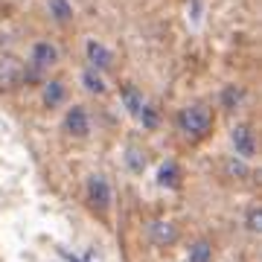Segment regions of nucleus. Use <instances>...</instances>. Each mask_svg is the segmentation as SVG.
<instances>
[{
  "label": "nucleus",
  "instance_id": "13",
  "mask_svg": "<svg viewBox=\"0 0 262 262\" xmlns=\"http://www.w3.org/2000/svg\"><path fill=\"white\" fill-rule=\"evenodd\" d=\"M47 12L56 24H70L73 20V3L70 0H47Z\"/></svg>",
  "mask_w": 262,
  "mask_h": 262
},
{
  "label": "nucleus",
  "instance_id": "1",
  "mask_svg": "<svg viewBox=\"0 0 262 262\" xmlns=\"http://www.w3.org/2000/svg\"><path fill=\"white\" fill-rule=\"evenodd\" d=\"M175 122H178V131L187 137V140L198 143V140H204L207 134L213 131V111H210L207 105H201V102L187 105V108H181L178 111Z\"/></svg>",
  "mask_w": 262,
  "mask_h": 262
},
{
  "label": "nucleus",
  "instance_id": "8",
  "mask_svg": "<svg viewBox=\"0 0 262 262\" xmlns=\"http://www.w3.org/2000/svg\"><path fill=\"white\" fill-rule=\"evenodd\" d=\"M64 99H67V84L64 82L47 79V82L41 84V102H44V108L56 111L58 105H64Z\"/></svg>",
  "mask_w": 262,
  "mask_h": 262
},
{
  "label": "nucleus",
  "instance_id": "4",
  "mask_svg": "<svg viewBox=\"0 0 262 262\" xmlns=\"http://www.w3.org/2000/svg\"><path fill=\"white\" fill-rule=\"evenodd\" d=\"M58 47L53 44V41H35L32 44V50H29V64L38 67L41 73H47V70H53V67L58 64Z\"/></svg>",
  "mask_w": 262,
  "mask_h": 262
},
{
  "label": "nucleus",
  "instance_id": "14",
  "mask_svg": "<svg viewBox=\"0 0 262 262\" xmlns=\"http://www.w3.org/2000/svg\"><path fill=\"white\" fill-rule=\"evenodd\" d=\"M242 99H245V91H242V88H236V84H227L225 91L219 94V102H222V108H225V111H230V114H233L236 108L242 105Z\"/></svg>",
  "mask_w": 262,
  "mask_h": 262
},
{
  "label": "nucleus",
  "instance_id": "5",
  "mask_svg": "<svg viewBox=\"0 0 262 262\" xmlns=\"http://www.w3.org/2000/svg\"><path fill=\"white\" fill-rule=\"evenodd\" d=\"M64 131L70 134V137H76V140H84V137L91 134V114H88V108H82V105L67 108V114H64Z\"/></svg>",
  "mask_w": 262,
  "mask_h": 262
},
{
  "label": "nucleus",
  "instance_id": "11",
  "mask_svg": "<svg viewBox=\"0 0 262 262\" xmlns=\"http://www.w3.org/2000/svg\"><path fill=\"white\" fill-rule=\"evenodd\" d=\"M181 169H178V163L175 160H163L160 163V169H158V184L163 189H181Z\"/></svg>",
  "mask_w": 262,
  "mask_h": 262
},
{
  "label": "nucleus",
  "instance_id": "19",
  "mask_svg": "<svg viewBox=\"0 0 262 262\" xmlns=\"http://www.w3.org/2000/svg\"><path fill=\"white\" fill-rule=\"evenodd\" d=\"M227 172H230V175H239V178H242L245 172H248V166H245L242 160H227Z\"/></svg>",
  "mask_w": 262,
  "mask_h": 262
},
{
  "label": "nucleus",
  "instance_id": "9",
  "mask_svg": "<svg viewBox=\"0 0 262 262\" xmlns=\"http://www.w3.org/2000/svg\"><path fill=\"white\" fill-rule=\"evenodd\" d=\"M20 73H24V64H20L18 58H12V56L0 58V84H3V88L20 84Z\"/></svg>",
  "mask_w": 262,
  "mask_h": 262
},
{
  "label": "nucleus",
  "instance_id": "18",
  "mask_svg": "<svg viewBox=\"0 0 262 262\" xmlns=\"http://www.w3.org/2000/svg\"><path fill=\"white\" fill-rule=\"evenodd\" d=\"M245 227H248V233H253V236H259L262 233V210L256 204L245 213Z\"/></svg>",
  "mask_w": 262,
  "mask_h": 262
},
{
  "label": "nucleus",
  "instance_id": "17",
  "mask_svg": "<svg viewBox=\"0 0 262 262\" xmlns=\"http://www.w3.org/2000/svg\"><path fill=\"white\" fill-rule=\"evenodd\" d=\"M125 163H128V169L134 175L146 172V151L137 149V146H128V149H125Z\"/></svg>",
  "mask_w": 262,
  "mask_h": 262
},
{
  "label": "nucleus",
  "instance_id": "6",
  "mask_svg": "<svg viewBox=\"0 0 262 262\" xmlns=\"http://www.w3.org/2000/svg\"><path fill=\"white\" fill-rule=\"evenodd\" d=\"M230 143H233V149H236L239 158H253V155H256V134H253V128L248 125V122L233 125V131H230Z\"/></svg>",
  "mask_w": 262,
  "mask_h": 262
},
{
  "label": "nucleus",
  "instance_id": "2",
  "mask_svg": "<svg viewBox=\"0 0 262 262\" xmlns=\"http://www.w3.org/2000/svg\"><path fill=\"white\" fill-rule=\"evenodd\" d=\"M84 198H88V207L96 210V213H108L111 210V184L102 178V175H91L84 181Z\"/></svg>",
  "mask_w": 262,
  "mask_h": 262
},
{
  "label": "nucleus",
  "instance_id": "10",
  "mask_svg": "<svg viewBox=\"0 0 262 262\" xmlns=\"http://www.w3.org/2000/svg\"><path fill=\"white\" fill-rule=\"evenodd\" d=\"M120 99H122V105H125V111H128L131 117H137V114H140V108H143V102H146L143 91L137 88V84H131V82H125L120 88Z\"/></svg>",
  "mask_w": 262,
  "mask_h": 262
},
{
  "label": "nucleus",
  "instance_id": "3",
  "mask_svg": "<svg viewBox=\"0 0 262 262\" xmlns=\"http://www.w3.org/2000/svg\"><path fill=\"white\" fill-rule=\"evenodd\" d=\"M146 239L158 248H172V245L181 239V230L175 222H166V219H155L146 225Z\"/></svg>",
  "mask_w": 262,
  "mask_h": 262
},
{
  "label": "nucleus",
  "instance_id": "12",
  "mask_svg": "<svg viewBox=\"0 0 262 262\" xmlns=\"http://www.w3.org/2000/svg\"><path fill=\"white\" fill-rule=\"evenodd\" d=\"M82 88L88 91V94H94V96H102L105 91H108V84H105L102 73H99V70H94V67L82 70Z\"/></svg>",
  "mask_w": 262,
  "mask_h": 262
},
{
  "label": "nucleus",
  "instance_id": "16",
  "mask_svg": "<svg viewBox=\"0 0 262 262\" xmlns=\"http://www.w3.org/2000/svg\"><path fill=\"white\" fill-rule=\"evenodd\" d=\"M187 262H213V245L204 242V239L192 242V248L187 253Z\"/></svg>",
  "mask_w": 262,
  "mask_h": 262
},
{
  "label": "nucleus",
  "instance_id": "15",
  "mask_svg": "<svg viewBox=\"0 0 262 262\" xmlns=\"http://www.w3.org/2000/svg\"><path fill=\"white\" fill-rule=\"evenodd\" d=\"M137 120H140V125H143L146 131L160 128V111L155 108V105H149V102H143L140 114H137Z\"/></svg>",
  "mask_w": 262,
  "mask_h": 262
},
{
  "label": "nucleus",
  "instance_id": "7",
  "mask_svg": "<svg viewBox=\"0 0 262 262\" xmlns=\"http://www.w3.org/2000/svg\"><path fill=\"white\" fill-rule=\"evenodd\" d=\"M84 58H88V67H94L99 73L111 70V64H114V53L105 47L102 41H96V38H91V41L84 44Z\"/></svg>",
  "mask_w": 262,
  "mask_h": 262
}]
</instances>
